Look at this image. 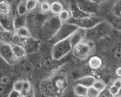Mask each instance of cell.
Returning a JSON list of instances; mask_svg holds the SVG:
<instances>
[{
  "label": "cell",
  "mask_w": 121,
  "mask_h": 97,
  "mask_svg": "<svg viewBox=\"0 0 121 97\" xmlns=\"http://www.w3.org/2000/svg\"><path fill=\"white\" fill-rule=\"evenodd\" d=\"M71 60L52 72L40 84L41 93L45 97H60L68 88L73 63Z\"/></svg>",
  "instance_id": "cell-1"
},
{
  "label": "cell",
  "mask_w": 121,
  "mask_h": 97,
  "mask_svg": "<svg viewBox=\"0 0 121 97\" xmlns=\"http://www.w3.org/2000/svg\"><path fill=\"white\" fill-rule=\"evenodd\" d=\"M52 47L53 46L48 42L41 41L38 50L36 52L29 54V60L38 74H51L54 70L72 59L73 55L72 51L61 60H55L52 57Z\"/></svg>",
  "instance_id": "cell-2"
},
{
  "label": "cell",
  "mask_w": 121,
  "mask_h": 97,
  "mask_svg": "<svg viewBox=\"0 0 121 97\" xmlns=\"http://www.w3.org/2000/svg\"><path fill=\"white\" fill-rule=\"evenodd\" d=\"M51 15L50 13L47 14L42 13L38 8L35 10L27 14L26 27L30 31L31 37L41 41L43 26Z\"/></svg>",
  "instance_id": "cell-3"
},
{
  "label": "cell",
  "mask_w": 121,
  "mask_h": 97,
  "mask_svg": "<svg viewBox=\"0 0 121 97\" xmlns=\"http://www.w3.org/2000/svg\"><path fill=\"white\" fill-rule=\"evenodd\" d=\"M113 28L107 21L101 22L93 28L86 29L84 39L95 43L109 35Z\"/></svg>",
  "instance_id": "cell-4"
},
{
  "label": "cell",
  "mask_w": 121,
  "mask_h": 97,
  "mask_svg": "<svg viewBox=\"0 0 121 97\" xmlns=\"http://www.w3.org/2000/svg\"><path fill=\"white\" fill-rule=\"evenodd\" d=\"M62 24L58 16L52 14L43 26L41 41L47 42L51 40L59 30Z\"/></svg>",
  "instance_id": "cell-5"
},
{
  "label": "cell",
  "mask_w": 121,
  "mask_h": 97,
  "mask_svg": "<svg viewBox=\"0 0 121 97\" xmlns=\"http://www.w3.org/2000/svg\"><path fill=\"white\" fill-rule=\"evenodd\" d=\"M41 42L31 37H26L20 36L15 32L13 33V44L22 46L29 54L36 52L38 50Z\"/></svg>",
  "instance_id": "cell-6"
},
{
  "label": "cell",
  "mask_w": 121,
  "mask_h": 97,
  "mask_svg": "<svg viewBox=\"0 0 121 97\" xmlns=\"http://www.w3.org/2000/svg\"><path fill=\"white\" fill-rule=\"evenodd\" d=\"M94 46L92 42L83 39L73 48V55L77 59L84 60L88 58Z\"/></svg>",
  "instance_id": "cell-7"
},
{
  "label": "cell",
  "mask_w": 121,
  "mask_h": 97,
  "mask_svg": "<svg viewBox=\"0 0 121 97\" xmlns=\"http://www.w3.org/2000/svg\"><path fill=\"white\" fill-rule=\"evenodd\" d=\"M79 27L76 25L68 23H63L54 37L49 41L52 46L69 37Z\"/></svg>",
  "instance_id": "cell-8"
},
{
  "label": "cell",
  "mask_w": 121,
  "mask_h": 97,
  "mask_svg": "<svg viewBox=\"0 0 121 97\" xmlns=\"http://www.w3.org/2000/svg\"><path fill=\"white\" fill-rule=\"evenodd\" d=\"M104 21H106L103 18L90 15L78 19H75L72 17L67 23L76 25L79 28L87 29L93 28Z\"/></svg>",
  "instance_id": "cell-9"
},
{
  "label": "cell",
  "mask_w": 121,
  "mask_h": 97,
  "mask_svg": "<svg viewBox=\"0 0 121 97\" xmlns=\"http://www.w3.org/2000/svg\"><path fill=\"white\" fill-rule=\"evenodd\" d=\"M72 50L69 38L62 41L53 46L52 55L53 58L60 60L65 57Z\"/></svg>",
  "instance_id": "cell-10"
},
{
  "label": "cell",
  "mask_w": 121,
  "mask_h": 97,
  "mask_svg": "<svg viewBox=\"0 0 121 97\" xmlns=\"http://www.w3.org/2000/svg\"><path fill=\"white\" fill-rule=\"evenodd\" d=\"M77 6L83 12L92 15L98 13L99 4L90 0H75Z\"/></svg>",
  "instance_id": "cell-11"
},
{
  "label": "cell",
  "mask_w": 121,
  "mask_h": 97,
  "mask_svg": "<svg viewBox=\"0 0 121 97\" xmlns=\"http://www.w3.org/2000/svg\"><path fill=\"white\" fill-rule=\"evenodd\" d=\"M92 15L103 18L114 29L121 31V18L116 16L113 14L100 11H98V13Z\"/></svg>",
  "instance_id": "cell-12"
},
{
  "label": "cell",
  "mask_w": 121,
  "mask_h": 97,
  "mask_svg": "<svg viewBox=\"0 0 121 97\" xmlns=\"http://www.w3.org/2000/svg\"><path fill=\"white\" fill-rule=\"evenodd\" d=\"M0 54L2 57L10 64L15 63L17 58L15 56L10 45L5 44L0 48Z\"/></svg>",
  "instance_id": "cell-13"
},
{
  "label": "cell",
  "mask_w": 121,
  "mask_h": 97,
  "mask_svg": "<svg viewBox=\"0 0 121 97\" xmlns=\"http://www.w3.org/2000/svg\"><path fill=\"white\" fill-rule=\"evenodd\" d=\"M85 35L86 29L79 27L68 37L72 49L77 44L84 39Z\"/></svg>",
  "instance_id": "cell-14"
},
{
  "label": "cell",
  "mask_w": 121,
  "mask_h": 97,
  "mask_svg": "<svg viewBox=\"0 0 121 97\" xmlns=\"http://www.w3.org/2000/svg\"><path fill=\"white\" fill-rule=\"evenodd\" d=\"M0 23L2 27L7 31L13 32L15 31L14 20L10 16L0 17Z\"/></svg>",
  "instance_id": "cell-15"
},
{
  "label": "cell",
  "mask_w": 121,
  "mask_h": 97,
  "mask_svg": "<svg viewBox=\"0 0 121 97\" xmlns=\"http://www.w3.org/2000/svg\"><path fill=\"white\" fill-rule=\"evenodd\" d=\"M96 80L92 76L83 77L76 80L74 82V84L80 85L88 88L93 86Z\"/></svg>",
  "instance_id": "cell-16"
},
{
  "label": "cell",
  "mask_w": 121,
  "mask_h": 97,
  "mask_svg": "<svg viewBox=\"0 0 121 97\" xmlns=\"http://www.w3.org/2000/svg\"><path fill=\"white\" fill-rule=\"evenodd\" d=\"M70 9L72 13V17L75 19H78L90 15L81 10L77 6L75 3L70 5Z\"/></svg>",
  "instance_id": "cell-17"
},
{
  "label": "cell",
  "mask_w": 121,
  "mask_h": 97,
  "mask_svg": "<svg viewBox=\"0 0 121 97\" xmlns=\"http://www.w3.org/2000/svg\"><path fill=\"white\" fill-rule=\"evenodd\" d=\"M50 3V13L53 15L58 16L62 11L65 9L63 4L59 1H53Z\"/></svg>",
  "instance_id": "cell-18"
},
{
  "label": "cell",
  "mask_w": 121,
  "mask_h": 97,
  "mask_svg": "<svg viewBox=\"0 0 121 97\" xmlns=\"http://www.w3.org/2000/svg\"><path fill=\"white\" fill-rule=\"evenodd\" d=\"M10 46L14 55L17 59H22L25 57L27 52L23 47L14 44H11Z\"/></svg>",
  "instance_id": "cell-19"
},
{
  "label": "cell",
  "mask_w": 121,
  "mask_h": 97,
  "mask_svg": "<svg viewBox=\"0 0 121 97\" xmlns=\"http://www.w3.org/2000/svg\"><path fill=\"white\" fill-rule=\"evenodd\" d=\"M11 6L5 0L0 1V17L10 16Z\"/></svg>",
  "instance_id": "cell-20"
},
{
  "label": "cell",
  "mask_w": 121,
  "mask_h": 97,
  "mask_svg": "<svg viewBox=\"0 0 121 97\" xmlns=\"http://www.w3.org/2000/svg\"><path fill=\"white\" fill-rule=\"evenodd\" d=\"M58 16L62 24L67 23L72 18V13L70 9H64Z\"/></svg>",
  "instance_id": "cell-21"
},
{
  "label": "cell",
  "mask_w": 121,
  "mask_h": 97,
  "mask_svg": "<svg viewBox=\"0 0 121 97\" xmlns=\"http://www.w3.org/2000/svg\"><path fill=\"white\" fill-rule=\"evenodd\" d=\"M27 14L22 16L18 15L14 20V26L15 30L20 28L26 26Z\"/></svg>",
  "instance_id": "cell-22"
},
{
  "label": "cell",
  "mask_w": 121,
  "mask_h": 97,
  "mask_svg": "<svg viewBox=\"0 0 121 97\" xmlns=\"http://www.w3.org/2000/svg\"><path fill=\"white\" fill-rule=\"evenodd\" d=\"M74 91L78 96H86L88 88L79 84H74Z\"/></svg>",
  "instance_id": "cell-23"
},
{
  "label": "cell",
  "mask_w": 121,
  "mask_h": 97,
  "mask_svg": "<svg viewBox=\"0 0 121 97\" xmlns=\"http://www.w3.org/2000/svg\"><path fill=\"white\" fill-rule=\"evenodd\" d=\"M27 0H21L18 6V15L20 16L24 15L27 14Z\"/></svg>",
  "instance_id": "cell-24"
},
{
  "label": "cell",
  "mask_w": 121,
  "mask_h": 97,
  "mask_svg": "<svg viewBox=\"0 0 121 97\" xmlns=\"http://www.w3.org/2000/svg\"><path fill=\"white\" fill-rule=\"evenodd\" d=\"M38 8L39 11L42 13L48 14L50 13V3L48 1L39 3Z\"/></svg>",
  "instance_id": "cell-25"
},
{
  "label": "cell",
  "mask_w": 121,
  "mask_h": 97,
  "mask_svg": "<svg viewBox=\"0 0 121 97\" xmlns=\"http://www.w3.org/2000/svg\"><path fill=\"white\" fill-rule=\"evenodd\" d=\"M39 4L37 0H27V13L36 10L38 8Z\"/></svg>",
  "instance_id": "cell-26"
},
{
  "label": "cell",
  "mask_w": 121,
  "mask_h": 97,
  "mask_svg": "<svg viewBox=\"0 0 121 97\" xmlns=\"http://www.w3.org/2000/svg\"><path fill=\"white\" fill-rule=\"evenodd\" d=\"M15 31V33L20 36L26 37H31L30 31L26 26L20 28Z\"/></svg>",
  "instance_id": "cell-27"
},
{
  "label": "cell",
  "mask_w": 121,
  "mask_h": 97,
  "mask_svg": "<svg viewBox=\"0 0 121 97\" xmlns=\"http://www.w3.org/2000/svg\"><path fill=\"white\" fill-rule=\"evenodd\" d=\"M32 88L30 83L28 81L24 80L22 90L20 93L21 96L23 97H25L30 92Z\"/></svg>",
  "instance_id": "cell-28"
},
{
  "label": "cell",
  "mask_w": 121,
  "mask_h": 97,
  "mask_svg": "<svg viewBox=\"0 0 121 97\" xmlns=\"http://www.w3.org/2000/svg\"><path fill=\"white\" fill-rule=\"evenodd\" d=\"M93 86L100 92L103 91L106 87L104 82L101 79L96 80Z\"/></svg>",
  "instance_id": "cell-29"
},
{
  "label": "cell",
  "mask_w": 121,
  "mask_h": 97,
  "mask_svg": "<svg viewBox=\"0 0 121 97\" xmlns=\"http://www.w3.org/2000/svg\"><path fill=\"white\" fill-rule=\"evenodd\" d=\"M112 11L114 15L121 18V0H119L114 5Z\"/></svg>",
  "instance_id": "cell-30"
},
{
  "label": "cell",
  "mask_w": 121,
  "mask_h": 97,
  "mask_svg": "<svg viewBox=\"0 0 121 97\" xmlns=\"http://www.w3.org/2000/svg\"><path fill=\"white\" fill-rule=\"evenodd\" d=\"M109 92L114 97H119L121 96V91L113 85L109 87Z\"/></svg>",
  "instance_id": "cell-31"
},
{
  "label": "cell",
  "mask_w": 121,
  "mask_h": 97,
  "mask_svg": "<svg viewBox=\"0 0 121 97\" xmlns=\"http://www.w3.org/2000/svg\"><path fill=\"white\" fill-rule=\"evenodd\" d=\"M100 92L99 91L92 86L87 89L86 96L88 97H97Z\"/></svg>",
  "instance_id": "cell-32"
},
{
  "label": "cell",
  "mask_w": 121,
  "mask_h": 97,
  "mask_svg": "<svg viewBox=\"0 0 121 97\" xmlns=\"http://www.w3.org/2000/svg\"><path fill=\"white\" fill-rule=\"evenodd\" d=\"M97 97H114L110 93L109 90V87H106L105 89L102 92H101Z\"/></svg>",
  "instance_id": "cell-33"
},
{
  "label": "cell",
  "mask_w": 121,
  "mask_h": 97,
  "mask_svg": "<svg viewBox=\"0 0 121 97\" xmlns=\"http://www.w3.org/2000/svg\"><path fill=\"white\" fill-rule=\"evenodd\" d=\"M24 80H20L16 82L14 85V89L17 92L20 93L22 90Z\"/></svg>",
  "instance_id": "cell-34"
},
{
  "label": "cell",
  "mask_w": 121,
  "mask_h": 97,
  "mask_svg": "<svg viewBox=\"0 0 121 97\" xmlns=\"http://www.w3.org/2000/svg\"><path fill=\"white\" fill-rule=\"evenodd\" d=\"M111 33L115 36L121 45V31L113 28L112 31Z\"/></svg>",
  "instance_id": "cell-35"
},
{
  "label": "cell",
  "mask_w": 121,
  "mask_h": 97,
  "mask_svg": "<svg viewBox=\"0 0 121 97\" xmlns=\"http://www.w3.org/2000/svg\"><path fill=\"white\" fill-rule=\"evenodd\" d=\"M112 84L116 86L121 91V78H117L113 82Z\"/></svg>",
  "instance_id": "cell-36"
},
{
  "label": "cell",
  "mask_w": 121,
  "mask_h": 97,
  "mask_svg": "<svg viewBox=\"0 0 121 97\" xmlns=\"http://www.w3.org/2000/svg\"><path fill=\"white\" fill-rule=\"evenodd\" d=\"M20 96V92L14 89L11 92L9 97H19Z\"/></svg>",
  "instance_id": "cell-37"
},
{
  "label": "cell",
  "mask_w": 121,
  "mask_h": 97,
  "mask_svg": "<svg viewBox=\"0 0 121 97\" xmlns=\"http://www.w3.org/2000/svg\"><path fill=\"white\" fill-rule=\"evenodd\" d=\"M116 73L117 76L121 77V67H119L116 69Z\"/></svg>",
  "instance_id": "cell-38"
},
{
  "label": "cell",
  "mask_w": 121,
  "mask_h": 97,
  "mask_svg": "<svg viewBox=\"0 0 121 97\" xmlns=\"http://www.w3.org/2000/svg\"><path fill=\"white\" fill-rule=\"evenodd\" d=\"M24 97H34V92L32 88L30 90L28 94Z\"/></svg>",
  "instance_id": "cell-39"
},
{
  "label": "cell",
  "mask_w": 121,
  "mask_h": 97,
  "mask_svg": "<svg viewBox=\"0 0 121 97\" xmlns=\"http://www.w3.org/2000/svg\"><path fill=\"white\" fill-rule=\"evenodd\" d=\"M93 2H96V3H97L99 4L101 2L104 1V0H90Z\"/></svg>",
  "instance_id": "cell-40"
},
{
  "label": "cell",
  "mask_w": 121,
  "mask_h": 97,
  "mask_svg": "<svg viewBox=\"0 0 121 97\" xmlns=\"http://www.w3.org/2000/svg\"><path fill=\"white\" fill-rule=\"evenodd\" d=\"M55 0H58L59 1H60L64 5V7H65V9H66V7H65V4H64V3H63V1L62 0H49V2L50 3L52 2V1H53Z\"/></svg>",
  "instance_id": "cell-41"
},
{
  "label": "cell",
  "mask_w": 121,
  "mask_h": 97,
  "mask_svg": "<svg viewBox=\"0 0 121 97\" xmlns=\"http://www.w3.org/2000/svg\"><path fill=\"white\" fill-rule=\"evenodd\" d=\"M37 1L39 3H40L42 2H45V1H49V0H37Z\"/></svg>",
  "instance_id": "cell-42"
},
{
  "label": "cell",
  "mask_w": 121,
  "mask_h": 97,
  "mask_svg": "<svg viewBox=\"0 0 121 97\" xmlns=\"http://www.w3.org/2000/svg\"><path fill=\"white\" fill-rule=\"evenodd\" d=\"M87 97V96H82V97H81V96H77V97Z\"/></svg>",
  "instance_id": "cell-43"
},
{
  "label": "cell",
  "mask_w": 121,
  "mask_h": 97,
  "mask_svg": "<svg viewBox=\"0 0 121 97\" xmlns=\"http://www.w3.org/2000/svg\"><path fill=\"white\" fill-rule=\"evenodd\" d=\"M22 97V96H21V95H20V97Z\"/></svg>",
  "instance_id": "cell-44"
},
{
  "label": "cell",
  "mask_w": 121,
  "mask_h": 97,
  "mask_svg": "<svg viewBox=\"0 0 121 97\" xmlns=\"http://www.w3.org/2000/svg\"></svg>",
  "instance_id": "cell-45"
}]
</instances>
